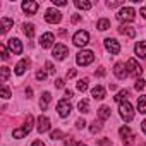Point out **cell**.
Returning a JSON list of instances; mask_svg holds the SVG:
<instances>
[{
	"label": "cell",
	"mask_w": 146,
	"mask_h": 146,
	"mask_svg": "<svg viewBox=\"0 0 146 146\" xmlns=\"http://www.w3.org/2000/svg\"><path fill=\"white\" fill-rule=\"evenodd\" d=\"M119 113H120V117H122L125 122H131V120L134 119V110H132V105H131L129 102H122V103L119 105Z\"/></svg>",
	"instance_id": "6da1fadb"
},
{
	"label": "cell",
	"mask_w": 146,
	"mask_h": 146,
	"mask_svg": "<svg viewBox=\"0 0 146 146\" xmlns=\"http://www.w3.org/2000/svg\"><path fill=\"white\" fill-rule=\"evenodd\" d=\"M93 60H95V53L91 50H81L78 53V57H76L78 65H90Z\"/></svg>",
	"instance_id": "7a4b0ae2"
},
{
	"label": "cell",
	"mask_w": 146,
	"mask_h": 146,
	"mask_svg": "<svg viewBox=\"0 0 146 146\" xmlns=\"http://www.w3.org/2000/svg\"><path fill=\"white\" fill-rule=\"evenodd\" d=\"M31 129H33V115H28L26 120H24V125H23L21 129H16V131L12 132V136H14V137H24L28 132H31Z\"/></svg>",
	"instance_id": "3957f363"
},
{
	"label": "cell",
	"mask_w": 146,
	"mask_h": 146,
	"mask_svg": "<svg viewBox=\"0 0 146 146\" xmlns=\"http://www.w3.org/2000/svg\"><path fill=\"white\" fill-rule=\"evenodd\" d=\"M134 17H136V11H134L132 7H122V9L119 11V14H117V19L122 21V23H125V21H134Z\"/></svg>",
	"instance_id": "277c9868"
},
{
	"label": "cell",
	"mask_w": 146,
	"mask_h": 146,
	"mask_svg": "<svg viewBox=\"0 0 146 146\" xmlns=\"http://www.w3.org/2000/svg\"><path fill=\"white\" fill-rule=\"evenodd\" d=\"M90 43V35H88V31H78L76 35H74V45L76 46H86Z\"/></svg>",
	"instance_id": "5b68a950"
},
{
	"label": "cell",
	"mask_w": 146,
	"mask_h": 146,
	"mask_svg": "<svg viewBox=\"0 0 146 146\" xmlns=\"http://www.w3.org/2000/svg\"><path fill=\"white\" fill-rule=\"evenodd\" d=\"M125 67L129 69V74H131V76H134V78H137V79H139L141 72H143V69H141V65H139V64H137L134 58H129Z\"/></svg>",
	"instance_id": "8992f818"
},
{
	"label": "cell",
	"mask_w": 146,
	"mask_h": 146,
	"mask_svg": "<svg viewBox=\"0 0 146 146\" xmlns=\"http://www.w3.org/2000/svg\"><path fill=\"white\" fill-rule=\"evenodd\" d=\"M57 110H58V115H60V117H69V113H70V110H72L69 100H67V98L60 100V102L57 103Z\"/></svg>",
	"instance_id": "52a82bcc"
},
{
	"label": "cell",
	"mask_w": 146,
	"mask_h": 146,
	"mask_svg": "<svg viewBox=\"0 0 146 146\" xmlns=\"http://www.w3.org/2000/svg\"><path fill=\"white\" fill-rule=\"evenodd\" d=\"M105 48H107L112 55H117V53L120 52V45H119V41H117L115 38H107V40H105Z\"/></svg>",
	"instance_id": "ba28073f"
},
{
	"label": "cell",
	"mask_w": 146,
	"mask_h": 146,
	"mask_svg": "<svg viewBox=\"0 0 146 146\" xmlns=\"http://www.w3.org/2000/svg\"><path fill=\"white\" fill-rule=\"evenodd\" d=\"M65 55H69V48H67L65 45H62V43L55 45V48H53V58H57V60H64Z\"/></svg>",
	"instance_id": "9c48e42d"
},
{
	"label": "cell",
	"mask_w": 146,
	"mask_h": 146,
	"mask_svg": "<svg viewBox=\"0 0 146 146\" xmlns=\"http://www.w3.org/2000/svg\"><path fill=\"white\" fill-rule=\"evenodd\" d=\"M60 19H62V14L58 11H55V9H48L46 14H45V21L46 23L55 24V23H60Z\"/></svg>",
	"instance_id": "30bf717a"
},
{
	"label": "cell",
	"mask_w": 146,
	"mask_h": 146,
	"mask_svg": "<svg viewBox=\"0 0 146 146\" xmlns=\"http://www.w3.org/2000/svg\"><path fill=\"white\" fill-rule=\"evenodd\" d=\"M119 134L122 136V139H124V144H132L134 143V134H132V131L129 129V127H120L119 129Z\"/></svg>",
	"instance_id": "8fae6325"
},
{
	"label": "cell",
	"mask_w": 146,
	"mask_h": 146,
	"mask_svg": "<svg viewBox=\"0 0 146 146\" xmlns=\"http://www.w3.org/2000/svg\"><path fill=\"white\" fill-rule=\"evenodd\" d=\"M38 4L36 2H31V0H26V2H23V11L28 14V16H35L36 11H38Z\"/></svg>",
	"instance_id": "7c38bea8"
},
{
	"label": "cell",
	"mask_w": 146,
	"mask_h": 146,
	"mask_svg": "<svg viewBox=\"0 0 146 146\" xmlns=\"http://www.w3.org/2000/svg\"><path fill=\"white\" fill-rule=\"evenodd\" d=\"M127 67L122 64V62H117L115 64V67H113V74L119 78V79H125L127 78V70H125Z\"/></svg>",
	"instance_id": "4fadbf2b"
},
{
	"label": "cell",
	"mask_w": 146,
	"mask_h": 146,
	"mask_svg": "<svg viewBox=\"0 0 146 146\" xmlns=\"http://www.w3.org/2000/svg\"><path fill=\"white\" fill-rule=\"evenodd\" d=\"M53 41H55V36H53L52 33H45V35L40 38V45H41V48H50V46L53 45Z\"/></svg>",
	"instance_id": "5bb4252c"
},
{
	"label": "cell",
	"mask_w": 146,
	"mask_h": 146,
	"mask_svg": "<svg viewBox=\"0 0 146 146\" xmlns=\"http://www.w3.org/2000/svg\"><path fill=\"white\" fill-rule=\"evenodd\" d=\"M9 48H11V52L16 53V55L23 53V45H21V41H19L17 38H11V40H9Z\"/></svg>",
	"instance_id": "9a60e30c"
},
{
	"label": "cell",
	"mask_w": 146,
	"mask_h": 146,
	"mask_svg": "<svg viewBox=\"0 0 146 146\" xmlns=\"http://www.w3.org/2000/svg\"><path fill=\"white\" fill-rule=\"evenodd\" d=\"M48 129H50V120H48L45 115H40V117H38V132L43 134V132H46Z\"/></svg>",
	"instance_id": "2e32d148"
},
{
	"label": "cell",
	"mask_w": 146,
	"mask_h": 146,
	"mask_svg": "<svg viewBox=\"0 0 146 146\" xmlns=\"http://www.w3.org/2000/svg\"><path fill=\"white\" fill-rule=\"evenodd\" d=\"M119 33H120V35H125L127 38H134V36H136V29H134L132 26H125V24H122V26L119 28Z\"/></svg>",
	"instance_id": "e0dca14e"
},
{
	"label": "cell",
	"mask_w": 146,
	"mask_h": 146,
	"mask_svg": "<svg viewBox=\"0 0 146 146\" xmlns=\"http://www.w3.org/2000/svg\"><path fill=\"white\" fill-rule=\"evenodd\" d=\"M91 95H93L95 100H103L105 98V88L103 86H95L91 90Z\"/></svg>",
	"instance_id": "ac0fdd59"
},
{
	"label": "cell",
	"mask_w": 146,
	"mask_h": 146,
	"mask_svg": "<svg viewBox=\"0 0 146 146\" xmlns=\"http://www.w3.org/2000/svg\"><path fill=\"white\" fill-rule=\"evenodd\" d=\"M12 26H14V21L12 19H9V17H2V19H0V28H2V33H7Z\"/></svg>",
	"instance_id": "d6986e66"
},
{
	"label": "cell",
	"mask_w": 146,
	"mask_h": 146,
	"mask_svg": "<svg viewBox=\"0 0 146 146\" xmlns=\"http://www.w3.org/2000/svg\"><path fill=\"white\" fill-rule=\"evenodd\" d=\"M28 65H29V60H28V58H23V60L16 65V74H17V76L24 74V70L28 69Z\"/></svg>",
	"instance_id": "ffe728a7"
},
{
	"label": "cell",
	"mask_w": 146,
	"mask_h": 146,
	"mask_svg": "<svg viewBox=\"0 0 146 146\" xmlns=\"http://www.w3.org/2000/svg\"><path fill=\"white\" fill-rule=\"evenodd\" d=\"M50 100H52V95H50L48 91H45V93L41 95V102H40V107H41V110H46V107H48Z\"/></svg>",
	"instance_id": "44dd1931"
},
{
	"label": "cell",
	"mask_w": 146,
	"mask_h": 146,
	"mask_svg": "<svg viewBox=\"0 0 146 146\" xmlns=\"http://www.w3.org/2000/svg\"><path fill=\"white\" fill-rule=\"evenodd\" d=\"M136 53L139 55V57H146V41H139V43H136Z\"/></svg>",
	"instance_id": "7402d4cb"
},
{
	"label": "cell",
	"mask_w": 146,
	"mask_h": 146,
	"mask_svg": "<svg viewBox=\"0 0 146 146\" xmlns=\"http://www.w3.org/2000/svg\"><path fill=\"white\" fill-rule=\"evenodd\" d=\"M98 117H100L102 120H107V119L110 117V108H108L107 105L100 107V108H98Z\"/></svg>",
	"instance_id": "603a6c76"
},
{
	"label": "cell",
	"mask_w": 146,
	"mask_h": 146,
	"mask_svg": "<svg viewBox=\"0 0 146 146\" xmlns=\"http://www.w3.org/2000/svg\"><path fill=\"white\" fill-rule=\"evenodd\" d=\"M137 110L141 113H146V95H143V96L137 98Z\"/></svg>",
	"instance_id": "cb8c5ba5"
},
{
	"label": "cell",
	"mask_w": 146,
	"mask_h": 146,
	"mask_svg": "<svg viewBox=\"0 0 146 146\" xmlns=\"http://www.w3.org/2000/svg\"><path fill=\"white\" fill-rule=\"evenodd\" d=\"M78 108H79L81 113H88V112H90V102H88V100H81L79 105H78Z\"/></svg>",
	"instance_id": "d4e9b609"
},
{
	"label": "cell",
	"mask_w": 146,
	"mask_h": 146,
	"mask_svg": "<svg viewBox=\"0 0 146 146\" xmlns=\"http://www.w3.org/2000/svg\"><path fill=\"white\" fill-rule=\"evenodd\" d=\"M91 2H84V0H76V7L78 9H83V11H88V9H91Z\"/></svg>",
	"instance_id": "484cf974"
},
{
	"label": "cell",
	"mask_w": 146,
	"mask_h": 146,
	"mask_svg": "<svg viewBox=\"0 0 146 146\" xmlns=\"http://www.w3.org/2000/svg\"><path fill=\"white\" fill-rule=\"evenodd\" d=\"M96 28H98L100 31H105V29L110 28V21H108V19H100L98 24H96Z\"/></svg>",
	"instance_id": "4316f807"
},
{
	"label": "cell",
	"mask_w": 146,
	"mask_h": 146,
	"mask_svg": "<svg viewBox=\"0 0 146 146\" xmlns=\"http://www.w3.org/2000/svg\"><path fill=\"white\" fill-rule=\"evenodd\" d=\"M23 28H24V33H26L28 38H33L35 36V24H24Z\"/></svg>",
	"instance_id": "83f0119b"
},
{
	"label": "cell",
	"mask_w": 146,
	"mask_h": 146,
	"mask_svg": "<svg viewBox=\"0 0 146 146\" xmlns=\"http://www.w3.org/2000/svg\"><path fill=\"white\" fill-rule=\"evenodd\" d=\"M127 96H129V91H127V90H122V91H119V93H117V96H115V102L122 103V100L125 102V100H127Z\"/></svg>",
	"instance_id": "f1b7e54d"
},
{
	"label": "cell",
	"mask_w": 146,
	"mask_h": 146,
	"mask_svg": "<svg viewBox=\"0 0 146 146\" xmlns=\"http://www.w3.org/2000/svg\"><path fill=\"white\" fill-rule=\"evenodd\" d=\"M0 74H2V83H7V79H9V74H11V70H9V67H0Z\"/></svg>",
	"instance_id": "f546056e"
},
{
	"label": "cell",
	"mask_w": 146,
	"mask_h": 146,
	"mask_svg": "<svg viewBox=\"0 0 146 146\" xmlns=\"http://www.w3.org/2000/svg\"><path fill=\"white\" fill-rule=\"evenodd\" d=\"M90 131H91L93 134H96V132H100V131H102V122H100V120H98V122L95 120V122L91 124V127H90Z\"/></svg>",
	"instance_id": "4dcf8cb0"
},
{
	"label": "cell",
	"mask_w": 146,
	"mask_h": 146,
	"mask_svg": "<svg viewBox=\"0 0 146 146\" xmlns=\"http://www.w3.org/2000/svg\"><path fill=\"white\" fill-rule=\"evenodd\" d=\"M78 90H79V91H86V90H88V79H86V78H84V79H79Z\"/></svg>",
	"instance_id": "1f68e13d"
},
{
	"label": "cell",
	"mask_w": 146,
	"mask_h": 146,
	"mask_svg": "<svg viewBox=\"0 0 146 146\" xmlns=\"http://www.w3.org/2000/svg\"><path fill=\"white\" fill-rule=\"evenodd\" d=\"M65 146H86V144H84V143H76L72 137L67 136V139H65Z\"/></svg>",
	"instance_id": "d6a6232c"
},
{
	"label": "cell",
	"mask_w": 146,
	"mask_h": 146,
	"mask_svg": "<svg viewBox=\"0 0 146 146\" xmlns=\"http://www.w3.org/2000/svg\"><path fill=\"white\" fill-rule=\"evenodd\" d=\"M62 137H64V132H62V131H58V129H57V131H53V132L50 134V139H53V141L62 139Z\"/></svg>",
	"instance_id": "836d02e7"
},
{
	"label": "cell",
	"mask_w": 146,
	"mask_h": 146,
	"mask_svg": "<svg viewBox=\"0 0 146 146\" xmlns=\"http://www.w3.org/2000/svg\"><path fill=\"white\" fill-rule=\"evenodd\" d=\"M134 88H136L137 91H141V90L144 88V81H143V79H136V83H134Z\"/></svg>",
	"instance_id": "e575fe53"
},
{
	"label": "cell",
	"mask_w": 146,
	"mask_h": 146,
	"mask_svg": "<svg viewBox=\"0 0 146 146\" xmlns=\"http://www.w3.org/2000/svg\"><path fill=\"white\" fill-rule=\"evenodd\" d=\"M2 98H11V90L7 88V86H2Z\"/></svg>",
	"instance_id": "d590c367"
},
{
	"label": "cell",
	"mask_w": 146,
	"mask_h": 146,
	"mask_svg": "<svg viewBox=\"0 0 146 146\" xmlns=\"http://www.w3.org/2000/svg\"><path fill=\"white\" fill-rule=\"evenodd\" d=\"M45 69L50 72V74H55V67H53V64H52V62H46V64H45Z\"/></svg>",
	"instance_id": "8d00e7d4"
},
{
	"label": "cell",
	"mask_w": 146,
	"mask_h": 146,
	"mask_svg": "<svg viewBox=\"0 0 146 146\" xmlns=\"http://www.w3.org/2000/svg\"><path fill=\"white\" fill-rule=\"evenodd\" d=\"M0 50H2V58H4V60H7V58H9V52H7V46H5V45H2V46H0Z\"/></svg>",
	"instance_id": "74e56055"
},
{
	"label": "cell",
	"mask_w": 146,
	"mask_h": 146,
	"mask_svg": "<svg viewBox=\"0 0 146 146\" xmlns=\"http://www.w3.org/2000/svg\"><path fill=\"white\" fill-rule=\"evenodd\" d=\"M45 78H46V74H45V72L40 69V70L36 72V79H38V81H45Z\"/></svg>",
	"instance_id": "f35d334b"
},
{
	"label": "cell",
	"mask_w": 146,
	"mask_h": 146,
	"mask_svg": "<svg viewBox=\"0 0 146 146\" xmlns=\"http://www.w3.org/2000/svg\"><path fill=\"white\" fill-rule=\"evenodd\" d=\"M76 125H78V129H84V127H86V120H84V119H79V120L76 122Z\"/></svg>",
	"instance_id": "ab89813d"
},
{
	"label": "cell",
	"mask_w": 146,
	"mask_h": 146,
	"mask_svg": "<svg viewBox=\"0 0 146 146\" xmlns=\"http://www.w3.org/2000/svg\"><path fill=\"white\" fill-rule=\"evenodd\" d=\"M119 5H122V2H108V4H107L108 9H115V7H119Z\"/></svg>",
	"instance_id": "60d3db41"
},
{
	"label": "cell",
	"mask_w": 146,
	"mask_h": 146,
	"mask_svg": "<svg viewBox=\"0 0 146 146\" xmlns=\"http://www.w3.org/2000/svg\"><path fill=\"white\" fill-rule=\"evenodd\" d=\"M53 5H58V7H64V5H67V2H65V0H53Z\"/></svg>",
	"instance_id": "b9f144b4"
},
{
	"label": "cell",
	"mask_w": 146,
	"mask_h": 146,
	"mask_svg": "<svg viewBox=\"0 0 146 146\" xmlns=\"http://www.w3.org/2000/svg\"><path fill=\"white\" fill-rule=\"evenodd\" d=\"M96 144L98 146H107V144H110V139H100V141H96Z\"/></svg>",
	"instance_id": "7bdbcfd3"
},
{
	"label": "cell",
	"mask_w": 146,
	"mask_h": 146,
	"mask_svg": "<svg viewBox=\"0 0 146 146\" xmlns=\"http://www.w3.org/2000/svg\"><path fill=\"white\" fill-rule=\"evenodd\" d=\"M95 74H96V76H100V78H103V76H105V69H103V67H100V69L95 72Z\"/></svg>",
	"instance_id": "ee69618b"
},
{
	"label": "cell",
	"mask_w": 146,
	"mask_h": 146,
	"mask_svg": "<svg viewBox=\"0 0 146 146\" xmlns=\"http://www.w3.org/2000/svg\"><path fill=\"white\" fill-rule=\"evenodd\" d=\"M70 21L76 24V23H79V21H81V16H79V14H74V16H72V19H70Z\"/></svg>",
	"instance_id": "f6af8a7d"
},
{
	"label": "cell",
	"mask_w": 146,
	"mask_h": 146,
	"mask_svg": "<svg viewBox=\"0 0 146 146\" xmlns=\"http://www.w3.org/2000/svg\"><path fill=\"white\" fill-rule=\"evenodd\" d=\"M74 76H76V69H70V70L67 72V79H69V78H74Z\"/></svg>",
	"instance_id": "bcb514c9"
},
{
	"label": "cell",
	"mask_w": 146,
	"mask_h": 146,
	"mask_svg": "<svg viewBox=\"0 0 146 146\" xmlns=\"http://www.w3.org/2000/svg\"><path fill=\"white\" fill-rule=\"evenodd\" d=\"M55 84H57V88H64V79H57Z\"/></svg>",
	"instance_id": "7dc6e473"
},
{
	"label": "cell",
	"mask_w": 146,
	"mask_h": 146,
	"mask_svg": "<svg viewBox=\"0 0 146 146\" xmlns=\"http://www.w3.org/2000/svg\"><path fill=\"white\" fill-rule=\"evenodd\" d=\"M65 96H67V100H69V98H72V96H74V93H72L70 90H65Z\"/></svg>",
	"instance_id": "c3c4849f"
},
{
	"label": "cell",
	"mask_w": 146,
	"mask_h": 146,
	"mask_svg": "<svg viewBox=\"0 0 146 146\" xmlns=\"http://www.w3.org/2000/svg\"><path fill=\"white\" fill-rule=\"evenodd\" d=\"M26 95H28V98H31V95H33V90H31V88H26Z\"/></svg>",
	"instance_id": "681fc988"
},
{
	"label": "cell",
	"mask_w": 146,
	"mask_h": 146,
	"mask_svg": "<svg viewBox=\"0 0 146 146\" xmlns=\"http://www.w3.org/2000/svg\"><path fill=\"white\" fill-rule=\"evenodd\" d=\"M31 146H45V144H43V143H41V141H40V139H38V141H35V143H33V144H31Z\"/></svg>",
	"instance_id": "f907efd6"
},
{
	"label": "cell",
	"mask_w": 146,
	"mask_h": 146,
	"mask_svg": "<svg viewBox=\"0 0 146 146\" xmlns=\"http://www.w3.org/2000/svg\"><path fill=\"white\" fill-rule=\"evenodd\" d=\"M141 16L146 19V7H143V9H141Z\"/></svg>",
	"instance_id": "816d5d0a"
},
{
	"label": "cell",
	"mask_w": 146,
	"mask_h": 146,
	"mask_svg": "<svg viewBox=\"0 0 146 146\" xmlns=\"http://www.w3.org/2000/svg\"><path fill=\"white\" fill-rule=\"evenodd\" d=\"M143 132H144V134H146V120H144V122H143Z\"/></svg>",
	"instance_id": "f5cc1de1"
}]
</instances>
